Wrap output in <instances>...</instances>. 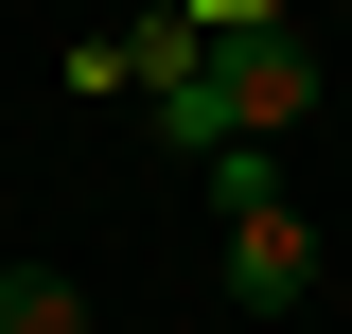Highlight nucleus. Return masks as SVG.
<instances>
[{"label": "nucleus", "instance_id": "f257e3e1", "mask_svg": "<svg viewBox=\"0 0 352 334\" xmlns=\"http://www.w3.org/2000/svg\"><path fill=\"white\" fill-rule=\"evenodd\" d=\"M194 53H212V36H194L176 0H141L124 36H88V53H71V88H88V106H124V88L159 106V88H194Z\"/></svg>", "mask_w": 352, "mask_h": 334}, {"label": "nucleus", "instance_id": "f03ea898", "mask_svg": "<svg viewBox=\"0 0 352 334\" xmlns=\"http://www.w3.org/2000/svg\"><path fill=\"white\" fill-rule=\"evenodd\" d=\"M212 106H229L247 141H282V124L317 106V53H300V36H229V53H212Z\"/></svg>", "mask_w": 352, "mask_h": 334}, {"label": "nucleus", "instance_id": "7ed1b4c3", "mask_svg": "<svg viewBox=\"0 0 352 334\" xmlns=\"http://www.w3.org/2000/svg\"><path fill=\"white\" fill-rule=\"evenodd\" d=\"M300 282H317V229H300V194H282V211H229V299H247V317H282Z\"/></svg>", "mask_w": 352, "mask_h": 334}, {"label": "nucleus", "instance_id": "20e7f679", "mask_svg": "<svg viewBox=\"0 0 352 334\" xmlns=\"http://www.w3.org/2000/svg\"><path fill=\"white\" fill-rule=\"evenodd\" d=\"M0 334H88V282H53V264H0Z\"/></svg>", "mask_w": 352, "mask_h": 334}, {"label": "nucleus", "instance_id": "39448f33", "mask_svg": "<svg viewBox=\"0 0 352 334\" xmlns=\"http://www.w3.org/2000/svg\"><path fill=\"white\" fill-rule=\"evenodd\" d=\"M212 176V211H282V141H229V159H194Z\"/></svg>", "mask_w": 352, "mask_h": 334}, {"label": "nucleus", "instance_id": "423d86ee", "mask_svg": "<svg viewBox=\"0 0 352 334\" xmlns=\"http://www.w3.org/2000/svg\"><path fill=\"white\" fill-rule=\"evenodd\" d=\"M176 18H194L212 53H229V36H282V0H176Z\"/></svg>", "mask_w": 352, "mask_h": 334}]
</instances>
